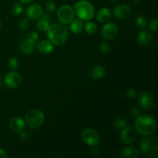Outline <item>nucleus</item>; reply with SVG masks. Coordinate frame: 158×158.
<instances>
[{
	"mask_svg": "<svg viewBox=\"0 0 158 158\" xmlns=\"http://www.w3.org/2000/svg\"><path fill=\"white\" fill-rule=\"evenodd\" d=\"M82 140L90 147H97L101 141L99 133L93 128H86L82 132Z\"/></svg>",
	"mask_w": 158,
	"mask_h": 158,
	"instance_id": "0eeeda50",
	"label": "nucleus"
},
{
	"mask_svg": "<svg viewBox=\"0 0 158 158\" xmlns=\"http://www.w3.org/2000/svg\"><path fill=\"white\" fill-rule=\"evenodd\" d=\"M45 6H46V10L49 12H53L56 9V3L53 1H51V0H49V1L46 2V4H45Z\"/></svg>",
	"mask_w": 158,
	"mask_h": 158,
	"instance_id": "7c9ffc66",
	"label": "nucleus"
},
{
	"mask_svg": "<svg viewBox=\"0 0 158 158\" xmlns=\"http://www.w3.org/2000/svg\"><path fill=\"white\" fill-rule=\"evenodd\" d=\"M8 157L7 153L2 148H0V158H6Z\"/></svg>",
	"mask_w": 158,
	"mask_h": 158,
	"instance_id": "c9c22d12",
	"label": "nucleus"
},
{
	"mask_svg": "<svg viewBox=\"0 0 158 158\" xmlns=\"http://www.w3.org/2000/svg\"><path fill=\"white\" fill-rule=\"evenodd\" d=\"M25 123L31 129H38L43 125L45 120V115L43 111L39 109H31L25 116Z\"/></svg>",
	"mask_w": 158,
	"mask_h": 158,
	"instance_id": "39448f33",
	"label": "nucleus"
},
{
	"mask_svg": "<svg viewBox=\"0 0 158 158\" xmlns=\"http://www.w3.org/2000/svg\"><path fill=\"white\" fill-rule=\"evenodd\" d=\"M36 43L30 41L29 39L26 38L22 40L19 44V49L24 54H31L35 50V47Z\"/></svg>",
	"mask_w": 158,
	"mask_h": 158,
	"instance_id": "6ab92c4d",
	"label": "nucleus"
},
{
	"mask_svg": "<svg viewBox=\"0 0 158 158\" xmlns=\"http://www.w3.org/2000/svg\"><path fill=\"white\" fill-rule=\"evenodd\" d=\"M74 12L82 21H90L95 16V9L91 2L86 0H80L74 5Z\"/></svg>",
	"mask_w": 158,
	"mask_h": 158,
	"instance_id": "7ed1b4c3",
	"label": "nucleus"
},
{
	"mask_svg": "<svg viewBox=\"0 0 158 158\" xmlns=\"http://www.w3.org/2000/svg\"><path fill=\"white\" fill-rule=\"evenodd\" d=\"M106 75V69L103 66H93L89 70V77L93 80H100Z\"/></svg>",
	"mask_w": 158,
	"mask_h": 158,
	"instance_id": "f3484780",
	"label": "nucleus"
},
{
	"mask_svg": "<svg viewBox=\"0 0 158 158\" xmlns=\"http://www.w3.org/2000/svg\"><path fill=\"white\" fill-rule=\"evenodd\" d=\"M46 32L48 40L56 46L63 45L67 41L69 37V31L67 28L60 23L50 24Z\"/></svg>",
	"mask_w": 158,
	"mask_h": 158,
	"instance_id": "f03ea898",
	"label": "nucleus"
},
{
	"mask_svg": "<svg viewBox=\"0 0 158 158\" xmlns=\"http://www.w3.org/2000/svg\"><path fill=\"white\" fill-rule=\"evenodd\" d=\"M118 34V27L115 23L107 22L104 23L101 29V35L104 40H113Z\"/></svg>",
	"mask_w": 158,
	"mask_h": 158,
	"instance_id": "1a4fd4ad",
	"label": "nucleus"
},
{
	"mask_svg": "<svg viewBox=\"0 0 158 158\" xmlns=\"http://www.w3.org/2000/svg\"><path fill=\"white\" fill-rule=\"evenodd\" d=\"M142 154L149 157H157L158 156V139L152 135L147 136L142 139L140 144Z\"/></svg>",
	"mask_w": 158,
	"mask_h": 158,
	"instance_id": "20e7f679",
	"label": "nucleus"
},
{
	"mask_svg": "<svg viewBox=\"0 0 158 158\" xmlns=\"http://www.w3.org/2000/svg\"><path fill=\"white\" fill-rule=\"evenodd\" d=\"M22 80V77L19 73L11 71L5 77V84L9 89H15L21 85Z\"/></svg>",
	"mask_w": 158,
	"mask_h": 158,
	"instance_id": "9d476101",
	"label": "nucleus"
},
{
	"mask_svg": "<svg viewBox=\"0 0 158 158\" xmlns=\"http://www.w3.org/2000/svg\"><path fill=\"white\" fill-rule=\"evenodd\" d=\"M139 105L144 110H151L154 106V98L149 92H142L138 97Z\"/></svg>",
	"mask_w": 158,
	"mask_h": 158,
	"instance_id": "9b49d317",
	"label": "nucleus"
},
{
	"mask_svg": "<svg viewBox=\"0 0 158 158\" xmlns=\"http://www.w3.org/2000/svg\"><path fill=\"white\" fill-rule=\"evenodd\" d=\"M44 13V10L41 5L38 3L31 4L26 8V14L28 19H38Z\"/></svg>",
	"mask_w": 158,
	"mask_h": 158,
	"instance_id": "f8f14e48",
	"label": "nucleus"
},
{
	"mask_svg": "<svg viewBox=\"0 0 158 158\" xmlns=\"http://www.w3.org/2000/svg\"><path fill=\"white\" fill-rule=\"evenodd\" d=\"M112 13L108 8L103 7L98 10L97 13V19L100 23H106L111 19Z\"/></svg>",
	"mask_w": 158,
	"mask_h": 158,
	"instance_id": "aec40b11",
	"label": "nucleus"
},
{
	"mask_svg": "<svg viewBox=\"0 0 158 158\" xmlns=\"http://www.w3.org/2000/svg\"><path fill=\"white\" fill-rule=\"evenodd\" d=\"M120 131H121L120 135V140L125 144H132L137 140V133L135 128L133 127L132 126H130V125L126 126Z\"/></svg>",
	"mask_w": 158,
	"mask_h": 158,
	"instance_id": "6e6552de",
	"label": "nucleus"
},
{
	"mask_svg": "<svg viewBox=\"0 0 158 158\" xmlns=\"http://www.w3.org/2000/svg\"><path fill=\"white\" fill-rule=\"evenodd\" d=\"M43 1H45V0H43Z\"/></svg>",
	"mask_w": 158,
	"mask_h": 158,
	"instance_id": "a19ab883",
	"label": "nucleus"
},
{
	"mask_svg": "<svg viewBox=\"0 0 158 158\" xmlns=\"http://www.w3.org/2000/svg\"><path fill=\"white\" fill-rule=\"evenodd\" d=\"M157 25H158V20L157 19H154L151 20L149 23V28L152 32H157L158 31V27H157Z\"/></svg>",
	"mask_w": 158,
	"mask_h": 158,
	"instance_id": "473e14b6",
	"label": "nucleus"
},
{
	"mask_svg": "<svg viewBox=\"0 0 158 158\" xmlns=\"http://www.w3.org/2000/svg\"><path fill=\"white\" fill-rule=\"evenodd\" d=\"M19 29L22 31H25L29 28V20L28 18H22L19 21L18 23Z\"/></svg>",
	"mask_w": 158,
	"mask_h": 158,
	"instance_id": "bb28decb",
	"label": "nucleus"
},
{
	"mask_svg": "<svg viewBox=\"0 0 158 158\" xmlns=\"http://www.w3.org/2000/svg\"><path fill=\"white\" fill-rule=\"evenodd\" d=\"M83 28H84L83 21H82L79 18L73 19L69 23V29L73 34L80 33L83 30Z\"/></svg>",
	"mask_w": 158,
	"mask_h": 158,
	"instance_id": "4be33fe9",
	"label": "nucleus"
},
{
	"mask_svg": "<svg viewBox=\"0 0 158 158\" xmlns=\"http://www.w3.org/2000/svg\"><path fill=\"white\" fill-rule=\"evenodd\" d=\"M26 38L29 39L30 41L33 42V43H36L37 41L39 40V38H40V36H39L38 32H35V31H30V32L28 33Z\"/></svg>",
	"mask_w": 158,
	"mask_h": 158,
	"instance_id": "c756f323",
	"label": "nucleus"
},
{
	"mask_svg": "<svg viewBox=\"0 0 158 158\" xmlns=\"http://www.w3.org/2000/svg\"><path fill=\"white\" fill-rule=\"evenodd\" d=\"M110 1L111 2L114 3V2H117V0H110Z\"/></svg>",
	"mask_w": 158,
	"mask_h": 158,
	"instance_id": "58836bf2",
	"label": "nucleus"
},
{
	"mask_svg": "<svg viewBox=\"0 0 158 158\" xmlns=\"http://www.w3.org/2000/svg\"><path fill=\"white\" fill-rule=\"evenodd\" d=\"M100 52H103L104 54H107L110 52L111 50V46L106 41H103L100 43Z\"/></svg>",
	"mask_w": 158,
	"mask_h": 158,
	"instance_id": "cd10ccee",
	"label": "nucleus"
},
{
	"mask_svg": "<svg viewBox=\"0 0 158 158\" xmlns=\"http://www.w3.org/2000/svg\"><path fill=\"white\" fill-rule=\"evenodd\" d=\"M35 46L39 52L43 54H49L54 50L53 44L49 40H43L40 41L35 45Z\"/></svg>",
	"mask_w": 158,
	"mask_h": 158,
	"instance_id": "a211bd4d",
	"label": "nucleus"
},
{
	"mask_svg": "<svg viewBox=\"0 0 158 158\" xmlns=\"http://www.w3.org/2000/svg\"><path fill=\"white\" fill-rule=\"evenodd\" d=\"M137 40L140 46L145 47L151 44L153 41V35L150 31L143 29L138 33Z\"/></svg>",
	"mask_w": 158,
	"mask_h": 158,
	"instance_id": "2eb2a0df",
	"label": "nucleus"
},
{
	"mask_svg": "<svg viewBox=\"0 0 158 158\" xmlns=\"http://www.w3.org/2000/svg\"><path fill=\"white\" fill-rule=\"evenodd\" d=\"M26 127L24 119L20 117H14L9 122V128L15 134H19Z\"/></svg>",
	"mask_w": 158,
	"mask_h": 158,
	"instance_id": "4468645a",
	"label": "nucleus"
},
{
	"mask_svg": "<svg viewBox=\"0 0 158 158\" xmlns=\"http://www.w3.org/2000/svg\"><path fill=\"white\" fill-rule=\"evenodd\" d=\"M12 13L14 14L16 16H19V15H22V13L24 11V7H23V4L20 2H16L12 6Z\"/></svg>",
	"mask_w": 158,
	"mask_h": 158,
	"instance_id": "a878e982",
	"label": "nucleus"
},
{
	"mask_svg": "<svg viewBox=\"0 0 158 158\" xmlns=\"http://www.w3.org/2000/svg\"><path fill=\"white\" fill-rule=\"evenodd\" d=\"M19 1L20 3H22V4H29V3L32 2L33 0H19Z\"/></svg>",
	"mask_w": 158,
	"mask_h": 158,
	"instance_id": "e433bc0d",
	"label": "nucleus"
},
{
	"mask_svg": "<svg viewBox=\"0 0 158 158\" xmlns=\"http://www.w3.org/2000/svg\"><path fill=\"white\" fill-rule=\"evenodd\" d=\"M133 3L135 5H139L140 2H141V0H132Z\"/></svg>",
	"mask_w": 158,
	"mask_h": 158,
	"instance_id": "4c0bfd02",
	"label": "nucleus"
},
{
	"mask_svg": "<svg viewBox=\"0 0 158 158\" xmlns=\"http://www.w3.org/2000/svg\"><path fill=\"white\" fill-rule=\"evenodd\" d=\"M127 98L128 99H134L137 97V92L133 88H129V89H127L126 94H125Z\"/></svg>",
	"mask_w": 158,
	"mask_h": 158,
	"instance_id": "72a5a7b5",
	"label": "nucleus"
},
{
	"mask_svg": "<svg viewBox=\"0 0 158 158\" xmlns=\"http://www.w3.org/2000/svg\"><path fill=\"white\" fill-rule=\"evenodd\" d=\"M83 29H85V31H86V32L88 34V35H94L97 32V30H98V26H97V23H94V22L87 21L86 24H85L84 28H83Z\"/></svg>",
	"mask_w": 158,
	"mask_h": 158,
	"instance_id": "5701e85b",
	"label": "nucleus"
},
{
	"mask_svg": "<svg viewBox=\"0 0 158 158\" xmlns=\"http://www.w3.org/2000/svg\"><path fill=\"white\" fill-rule=\"evenodd\" d=\"M19 137L23 141H27L28 140H29L31 137V132L29 131H22L19 133Z\"/></svg>",
	"mask_w": 158,
	"mask_h": 158,
	"instance_id": "2f4dec72",
	"label": "nucleus"
},
{
	"mask_svg": "<svg viewBox=\"0 0 158 158\" xmlns=\"http://www.w3.org/2000/svg\"><path fill=\"white\" fill-rule=\"evenodd\" d=\"M1 26H2V23H1V20H0V29H1Z\"/></svg>",
	"mask_w": 158,
	"mask_h": 158,
	"instance_id": "ea45409f",
	"label": "nucleus"
},
{
	"mask_svg": "<svg viewBox=\"0 0 158 158\" xmlns=\"http://www.w3.org/2000/svg\"><path fill=\"white\" fill-rule=\"evenodd\" d=\"M51 17L49 14H43L40 18L38 19L36 22V29L40 32H46L48 28L50 26Z\"/></svg>",
	"mask_w": 158,
	"mask_h": 158,
	"instance_id": "dca6fc26",
	"label": "nucleus"
},
{
	"mask_svg": "<svg viewBox=\"0 0 158 158\" xmlns=\"http://www.w3.org/2000/svg\"><path fill=\"white\" fill-rule=\"evenodd\" d=\"M140 151L134 146H127L122 150L121 156L123 158H137Z\"/></svg>",
	"mask_w": 158,
	"mask_h": 158,
	"instance_id": "412c9836",
	"label": "nucleus"
},
{
	"mask_svg": "<svg viewBox=\"0 0 158 158\" xmlns=\"http://www.w3.org/2000/svg\"><path fill=\"white\" fill-rule=\"evenodd\" d=\"M127 126V120L124 117H120L115 120L113 123V127L117 131H121Z\"/></svg>",
	"mask_w": 158,
	"mask_h": 158,
	"instance_id": "b1692460",
	"label": "nucleus"
},
{
	"mask_svg": "<svg viewBox=\"0 0 158 158\" xmlns=\"http://www.w3.org/2000/svg\"><path fill=\"white\" fill-rule=\"evenodd\" d=\"M74 16H75L74 9L69 5H63L57 10V19L63 25L69 24L73 19Z\"/></svg>",
	"mask_w": 158,
	"mask_h": 158,
	"instance_id": "423d86ee",
	"label": "nucleus"
},
{
	"mask_svg": "<svg viewBox=\"0 0 158 158\" xmlns=\"http://www.w3.org/2000/svg\"><path fill=\"white\" fill-rule=\"evenodd\" d=\"M136 24H137V27L140 29H143L146 28L147 24H148V20H147L146 17L144 15H138L136 19Z\"/></svg>",
	"mask_w": 158,
	"mask_h": 158,
	"instance_id": "393cba45",
	"label": "nucleus"
},
{
	"mask_svg": "<svg viewBox=\"0 0 158 158\" xmlns=\"http://www.w3.org/2000/svg\"><path fill=\"white\" fill-rule=\"evenodd\" d=\"M131 114L133 118H137L141 114V111H140V108L138 107H133L131 110Z\"/></svg>",
	"mask_w": 158,
	"mask_h": 158,
	"instance_id": "f704fd0d",
	"label": "nucleus"
},
{
	"mask_svg": "<svg viewBox=\"0 0 158 158\" xmlns=\"http://www.w3.org/2000/svg\"><path fill=\"white\" fill-rule=\"evenodd\" d=\"M135 130L141 136H151L157 129V120L150 114H140L135 120Z\"/></svg>",
	"mask_w": 158,
	"mask_h": 158,
	"instance_id": "f257e3e1",
	"label": "nucleus"
},
{
	"mask_svg": "<svg viewBox=\"0 0 158 158\" xmlns=\"http://www.w3.org/2000/svg\"><path fill=\"white\" fill-rule=\"evenodd\" d=\"M114 15L118 19H126L131 15V9L128 5L120 4L114 9Z\"/></svg>",
	"mask_w": 158,
	"mask_h": 158,
	"instance_id": "ddd939ff",
	"label": "nucleus"
},
{
	"mask_svg": "<svg viewBox=\"0 0 158 158\" xmlns=\"http://www.w3.org/2000/svg\"><path fill=\"white\" fill-rule=\"evenodd\" d=\"M8 64H9V67L12 69H16L19 66V60L16 57L13 56L11 57L9 60L8 62Z\"/></svg>",
	"mask_w": 158,
	"mask_h": 158,
	"instance_id": "c85d7f7f",
	"label": "nucleus"
}]
</instances>
